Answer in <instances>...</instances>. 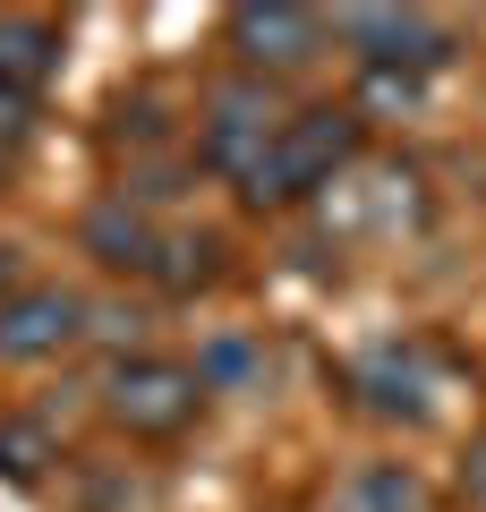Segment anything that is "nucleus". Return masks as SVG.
Listing matches in <instances>:
<instances>
[{
    "instance_id": "f8f14e48",
    "label": "nucleus",
    "mask_w": 486,
    "mask_h": 512,
    "mask_svg": "<svg viewBox=\"0 0 486 512\" xmlns=\"http://www.w3.org/2000/svg\"><path fill=\"white\" fill-rule=\"evenodd\" d=\"M461 512H486V436H469L461 453Z\"/></svg>"
},
{
    "instance_id": "6e6552de",
    "label": "nucleus",
    "mask_w": 486,
    "mask_h": 512,
    "mask_svg": "<svg viewBox=\"0 0 486 512\" xmlns=\"http://www.w3.org/2000/svg\"><path fill=\"white\" fill-rule=\"evenodd\" d=\"M418 376H427V350H418V342H410V350H376V359L359 367V393H367L376 419H427L435 393H427Z\"/></svg>"
},
{
    "instance_id": "f03ea898",
    "label": "nucleus",
    "mask_w": 486,
    "mask_h": 512,
    "mask_svg": "<svg viewBox=\"0 0 486 512\" xmlns=\"http://www.w3.org/2000/svg\"><path fill=\"white\" fill-rule=\"evenodd\" d=\"M205 410V376L188 359H162V350H137V359H120L103 376V419L120 427V436L137 444H171L188 436Z\"/></svg>"
},
{
    "instance_id": "0eeeda50",
    "label": "nucleus",
    "mask_w": 486,
    "mask_h": 512,
    "mask_svg": "<svg viewBox=\"0 0 486 512\" xmlns=\"http://www.w3.org/2000/svg\"><path fill=\"white\" fill-rule=\"evenodd\" d=\"M86 256L103 265V274H171V265H162L171 239H162L154 214L128 205V197H111V205H94V214H86Z\"/></svg>"
},
{
    "instance_id": "1a4fd4ad",
    "label": "nucleus",
    "mask_w": 486,
    "mask_h": 512,
    "mask_svg": "<svg viewBox=\"0 0 486 512\" xmlns=\"http://www.w3.org/2000/svg\"><path fill=\"white\" fill-rule=\"evenodd\" d=\"M324 512H427V478L410 461H359Z\"/></svg>"
},
{
    "instance_id": "39448f33",
    "label": "nucleus",
    "mask_w": 486,
    "mask_h": 512,
    "mask_svg": "<svg viewBox=\"0 0 486 512\" xmlns=\"http://www.w3.org/2000/svg\"><path fill=\"white\" fill-rule=\"evenodd\" d=\"M231 52L248 69H307L324 52V18L316 9H290V0H239L231 18H222Z\"/></svg>"
},
{
    "instance_id": "20e7f679",
    "label": "nucleus",
    "mask_w": 486,
    "mask_h": 512,
    "mask_svg": "<svg viewBox=\"0 0 486 512\" xmlns=\"http://www.w3.org/2000/svg\"><path fill=\"white\" fill-rule=\"evenodd\" d=\"M86 333V299L69 282H26V291L0 299V367H35Z\"/></svg>"
},
{
    "instance_id": "9d476101",
    "label": "nucleus",
    "mask_w": 486,
    "mask_h": 512,
    "mask_svg": "<svg viewBox=\"0 0 486 512\" xmlns=\"http://www.w3.org/2000/svg\"><path fill=\"white\" fill-rule=\"evenodd\" d=\"M52 69H60V26H43V18H0V94H9V103L35 94Z\"/></svg>"
},
{
    "instance_id": "f257e3e1",
    "label": "nucleus",
    "mask_w": 486,
    "mask_h": 512,
    "mask_svg": "<svg viewBox=\"0 0 486 512\" xmlns=\"http://www.w3.org/2000/svg\"><path fill=\"white\" fill-rule=\"evenodd\" d=\"M359 146H367V120L350 103H307V111H290L282 128H273V146H265V163L239 180V197L265 214V205H299V197H316V188H333L350 163H359Z\"/></svg>"
},
{
    "instance_id": "423d86ee",
    "label": "nucleus",
    "mask_w": 486,
    "mask_h": 512,
    "mask_svg": "<svg viewBox=\"0 0 486 512\" xmlns=\"http://www.w3.org/2000/svg\"><path fill=\"white\" fill-rule=\"evenodd\" d=\"M273 128H282V120L265 111V94H256V86H222L214 103H205V163H214L222 180L239 188L256 163H265Z\"/></svg>"
},
{
    "instance_id": "7ed1b4c3",
    "label": "nucleus",
    "mask_w": 486,
    "mask_h": 512,
    "mask_svg": "<svg viewBox=\"0 0 486 512\" xmlns=\"http://www.w3.org/2000/svg\"><path fill=\"white\" fill-rule=\"evenodd\" d=\"M333 35L359 52V69L376 77V86H410L418 69H435V60L452 52V35L427 18V9H342Z\"/></svg>"
},
{
    "instance_id": "9b49d317",
    "label": "nucleus",
    "mask_w": 486,
    "mask_h": 512,
    "mask_svg": "<svg viewBox=\"0 0 486 512\" xmlns=\"http://www.w3.org/2000/svg\"><path fill=\"white\" fill-rule=\"evenodd\" d=\"M43 461H52V436H43L35 419H18V410H0V478H9V487H35Z\"/></svg>"
}]
</instances>
